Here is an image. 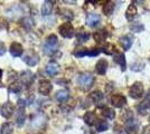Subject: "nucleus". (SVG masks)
Here are the masks:
<instances>
[{
	"mask_svg": "<svg viewBox=\"0 0 150 134\" xmlns=\"http://www.w3.org/2000/svg\"><path fill=\"white\" fill-rule=\"evenodd\" d=\"M95 128L98 132H103V131H106L109 128V124L106 121H99L95 124Z\"/></svg>",
	"mask_w": 150,
	"mask_h": 134,
	"instance_id": "nucleus-22",
	"label": "nucleus"
},
{
	"mask_svg": "<svg viewBox=\"0 0 150 134\" xmlns=\"http://www.w3.org/2000/svg\"><path fill=\"white\" fill-rule=\"evenodd\" d=\"M141 134H150V125L144 126V130H142V132H141Z\"/></svg>",
	"mask_w": 150,
	"mask_h": 134,
	"instance_id": "nucleus-32",
	"label": "nucleus"
},
{
	"mask_svg": "<svg viewBox=\"0 0 150 134\" xmlns=\"http://www.w3.org/2000/svg\"><path fill=\"white\" fill-rule=\"evenodd\" d=\"M130 28H131L133 32H139L140 30H142V29H144V26L140 25V24H132V25L130 26Z\"/></svg>",
	"mask_w": 150,
	"mask_h": 134,
	"instance_id": "nucleus-29",
	"label": "nucleus"
},
{
	"mask_svg": "<svg viewBox=\"0 0 150 134\" xmlns=\"http://www.w3.org/2000/svg\"><path fill=\"white\" fill-rule=\"evenodd\" d=\"M76 38H77V41H79V43H85V41L88 40V38H90V35H88V32H77Z\"/></svg>",
	"mask_w": 150,
	"mask_h": 134,
	"instance_id": "nucleus-24",
	"label": "nucleus"
},
{
	"mask_svg": "<svg viewBox=\"0 0 150 134\" xmlns=\"http://www.w3.org/2000/svg\"><path fill=\"white\" fill-rule=\"evenodd\" d=\"M56 98L57 101L59 102H64L69 98V92L66 89H62V91H58L56 93Z\"/></svg>",
	"mask_w": 150,
	"mask_h": 134,
	"instance_id": "nucleus-21",
	"label": "nucleus"
},
{
	"mask_svg": "<svg viewBox=\"0 0 150 134\" xmlns=\"http://www.w3.org/2000/svg\"><path fill=\"white\" fill-rule=\"evenodd\" d=\"M93 37L98 43H102V41H104L106 39V37H108V32H106L105 30H99V32H96L94 34Z\"/></svg>",
	"mask_w": 150,
	"mask_h": 134,
	"instance_id": "nucleus-20",
	"label": "nucleus"
},
{
	"mask_svg": "<svg viewBox=\"0 0 150 134\" xmlns=\"http://www.w3.org/2000/svg\"><path fill=\"white\" fill-rule=\"evenodd\" d=\"M53 9V2L52 1H45L44 5L42 6V15L43 16H47L52 13Z\"/></svg>",
	"mask_w": 150,
	"mask_h": 134,
	"instance_id": "nucleus-18",
	"label": "nucleus"
},
{
	"mask_svg": "<svg viewBox=\"0 0 150 134\" xmlns=\"http://www.w3.org/2000/svg\"><path fill=\"white\" fill-rule=\"evenodd\" d=\"M74 55L76 56V57H83V56L88 55V49H81V51H75Z\"/></svg>",
	"mask_w": 150,
	"mask_h": 134,
	"instance_id": "nucleus-31",
	"label": "nucleus"
},
{
	"mask_svg": "<svg viewBox=\"0 0 150 134\" xmlns=\"http://www.w3.org/2000/svg\"><path fill=\"white\" fill-rule=\"evenodd\" d=\"M137 109L140 114H147V112L150 109V100H146V101L140 103L137 106Z\"/></svg>",
	"mask_w": 150,
	"mask_h": 134,
	"instance_id": "nucleus-14",
	"label": "nucleus"
},
{
	"mask_svg": "<svg viewBox=\"0 0 150 134\" xmlns=\"http://www.w3.org/2000/svg\"><path fill=\"white\" fill-rule=\"evenodd\" d=\"M1 75H2V72H1V69H0V78H1Z\"/></svg>",
	"mask_w": 150,
	"mask_h": 134,
	"instance_id": "nucleus-34",
	"label": "nucleus"
},
{
	"mask_svg": "<svg viewBox=\"0 0 150 134\" xmlns=\"http://www.w3.org/2000/svg\"><path fill=\"white\" fill-rule=\"evenodd\" d=\"M113 60L117 63L118 65H120V67H121V69L122 70H125V66H127V63H125V57L123 54H115L114 56H113Z\"/></svg>",
	"mask_w": 150,
	"mask_h": 134,
	"instance_id": "nucleus-13",
	"label": "nucleus"
},
{
	"mask_svg": "<svg viewBox=\"0 0 150 134\" xmlns=\"http://www.w3.org/2000/svg\"><path fill=\"white\" fill-rule=\"evenodd\" d=\"M58 32L64 38H72L74 36V27L71 22H64L63 25L59 26Z\"/></svg>",
	"mask_w": 150,
	"mask_h": 134,
	"instance_id": "nucleus-4",
	"label": "nucleus"
},
{
	"mask_svg": "<svg viewBox=\"0 0 150 134\" xmlns=\"http://www.w3.org/2000/svg\"><path fill=\"white\" fill-rule=\"evenodd\" d=\"M114 7H115V5H114L113 1H108V2H105V5L103 6V13H104V15L110 16L113 13V10H114Z\"/></svg>",
	"mask_w": 150,
	"mask_h": 134,
	"instance_id": "nucleus-19",
	"label": "nucleus"
},
{
	"mask_svg": "<svg viewBox=\"0 0 150 134\" xmlns=\"http://www.w3.org/2000/svg\"><path fill=\"white\" fill-rule=\"evenodd\" d=\"M149 119H150V117H149Z\"/></svg>",
	"mask_w": 150,
	"mask_h": 134,
	"instance_id": "nucleus-35",
	"label": "nucleus"
},
{
	"mask_svg": "<svg viewBox=\"0 0 150 134\" xmlns=\"http://www.w3.org/2000/svg\"><path fill=\"white\" fill-rule=\"evenodd\" d=\"M137 13H138L137 7L134 6V5H130V6L128 7L127 11H125V17H127V19L129 20V21H131L137 16Z\"/></svg>",
	"mask_w": 150,
	"mask_h": 134,
	"instance_id": "nucleus-15",
	"label": "nucleus"
},
{
	"mask_svg": "<svg viewBox=\"0 0 150 134\" xmlns=\"http://www.w3.org/2000/svg\"><path fill=\"white\" fill-rule=\"evenodd\" d=\"M125 132L128 134H134L138 132V122L133 119L128 120L125 123Z\"/></svg>",
	"mask_w": 150,
	"mask_h": 134,
	"instance_id": "nucleus-6",
	"label": "nucleus"
},
{
	"mask_svg": "<svg viewBox=\"0 0 150 134\" xmlns=\"http://www.w3.org/2000/svg\"><path fill=\"white\" fill-rule=\"evenodd\" d=\"M106 68H108V62H106L105 59H100L96 63V65H95V70L100 75H104L105 74Z\"/></svg>",
	"mask_w": 150,
	"mask_h": 134,
	"instance_id": "nucleus-12",
	"label": "nucleus"
},
{
	"mask_svg": "<svg viewBox=\"0 0 150 134\" xmlns=\"http://www.w3.org/2000/svg\"><path fill=\"white\" fill-rule=\"evenodd\" d=\"M57 46H58V38H57L56 35H50L47 39H46V43L43 46V51L45 54L47 55H52L54 51H56Z\"/></svg>",
	"mask_w": 150,
	"mask_h": 134,
	"instance_id": "nucleus-1",
	"label": "nucleus"
},
{
	"mask_svg": "<svg viewBox=\"0 0 150 134\" xmlns=\"http://www.w3.org/2000/svg\"><path fill=\"white\" fill-rule=\"evenodd\" d=\"M100 20L101 18L98 13H90L86 17V25L90 26V27H95V26L99 25Z\"/></svg>",
	"mask_w": 150,
	"mask_h": 134,
	"instance_id": "nucleus-8",
	"label": "nucleus"
},
{
	"mask_svg": "<svg viewBox=\"0 0 150 134\" xmlns=\"http://www.w3.org/2000/svg\"><path fill=\"white\" fill-rule=\"evenodd\" d=\"M144 85L140 83V82H136L131 86V88L129 89V95L133 100H139L140 97L144 96Z\"/></svg>",
	"mask_w": 150,
	"mask_h": 134,
	"instance_id": "nucleus-3",
	"label": "nucleus"
},
{
	"mask_svg": "<svg viewBox=\"0 0 150 134\" xmlns=\"http://www.w3.org/2000/svg\"><path fill=\"white\" fill-rule=\"evenodd\" d=\"M4 54H5V46L0 43V56L4 55Z\"/></svg>",
	"mask_w": 150,
	"mask_h": 134,
	"instance_id": "nucleus-33",
	"label": "nucleus"
},
{
	"mask_svg": "<svg viewBox=\"0 0 150 134\" xmlns=\"http://www.w3.org/2000/svg\"><path fill=\"white\" fill-rule=\"evenodd\" d=\"M24 60H25L26 64L29 65V66H35V65L38 63L37 56H26V57L24 58Z\"/></svg>",
	"mask_w": 150,
	"mask_h": 134,
	"instance_id": "nucleus-25",
	"label": "nucleus"
},
{
	"mask_svg": "<svg viewBox=\"0 0 150 134\" xmlns=\"http://www.w3.org/2000/svg\"><path fill=\"white\" fill-rule=\"evenodd\" d=\"M102 115L105 117V119H109V120H112L115 116V113L112 109H109V107H105V109H102Z\"/></svg>",
	"mask_w": 150,
	"mask_h": 134,
	"instance_id": "nucleus-23",
	"label": "nucleus"
},
{
	"mask_svg": "<svg viewBox=\"0 0 150 134\" xmlns=\"http://www.w3.org/2000/svg\"><path fill=\"white\" fill-rule=\"evenodd\" d=\"M77 83L80 85L83 91H88L92 87V85L94 83V77L88 74V73H84V74H81L79 78H77Z\"/></svg>",
	"mask_w": 150,
	"mask_h": 134,
	"instance_id": "nucleus-2",
	"label": "nucleus"
},
{
	"mask_svg": "<svg viewBox=\"0 0 150 134\" xmlns=\"http://www.w3.org/2000/svg\"><path fill=\"white\" fill-rule=\"evenodd\" d=\"M1 134H13V125L10 123H5L1 126Z\"/></svg>",
	"mask_w": 150,
	"mask_h": 134,
	"instance_id": "nucleus-26",
	"label": "nucleus"
},
{
	"mask_svg": "<svg viewBox=\"0 0 150 134\" xmlns=\"http://www.w3.org/2000/svg\"><path fill=\"white\" fill-rule=\"evenodd\" d=\"M91 98L93 100L94 102H99V101H101L103 98V94L101 92H99V91H96V92H94V93L91 94Z\"/></svg>",
	"mask_w": 150,
	"mask_h": 134,
	"instance_id": "nucleus-27",
	"label": "nucleus"
},
{
	"mask_svg": "<svg viewBox=\"0 0 150 134\" xmlns=\"http://www.w3.org/2000/svg\"><path fill=\"white\" fill-rule=\"evenodd\" d=\"M120 43H121V45L123 46V48H125V51H128L132 45V37L131 36H129V35L123 36V37L120 38Z\"/></svg>",
	"mask_w": 150,
	"mask_h": 134,
	"instance_id": "nucleus-16",
	"label": "nucleus"
},
{
	"mask_svg": "<svg viewBox=\"0 0 150 134\" xmlns=\"http://www.w3.org/2000/svg\"><path fill=\"white\" fill-rule=\"evenodd\" d=\"M45 72H46L50 76H54V75H56L57 73L59 72V66H58V64L55 63V62H52V63H50V64L46 66Z\"/></svg>",
	"mask_w": 150,
	"mask_h": 134,
	"instance_id": "nucleus-10",
	"label": "nucleus"
},
{
	"mask_svg": "<svg viewBox=\"0 0 150 134\" xmlns=\"http://www.w3.org/2000/svg\"><path fill=\"white\" fill-rule=\"evenodd\" d=\"M100 54V51L96 48H92V49H88V56L93 57V56H98Z\"/></svg>",
	"mask_w": 150,
	"mask_h": 134,
	"instance_id": "nucleus-30",
	"label": "nucleus"
},
{
	"mask_svg": "<svg viewBox=\"0 0 150 134\" xmlns=\"http://www.w3.org/2000/svg\"><path fill=\"white\" fill-rule=\"evenodd\" d=\"M53 88V86H52V84L48 82V81H42L40 83H39V86H38V91H39V93L40 94H43V95H47L48 93H50V91Z\"/></svg>",
	"mask_w": 150,
	"mask_h": 134,
	"instance_id": "nucleus-7",
	"label": "nucleus"
},
{
	"mask_svg": "<svg viewBox=\"0 0 150 134\" xmlns=\"http://www.w3.org/2000/svg\"><path fill=\"white\" fill-rule=\"evenodd\" d=\"M23 46L18 43H13L10 46V54L13 55V57H19L23 54Z\"/></svg>",
	"mask_w": 150,
	"mask_h": 134,
	"instance_id": "nucleus-11",
	"label": "nucleus"
},
{
	"mask_svg": "<svg viewBox=\"0 0 150 134\" xmlns=\"http://www.w3.org/2000/svg\"><path fill=\"white\" fill-rule=\"evenodd\" d=\"M84 122L88 124V125H93L95 121H96V116L93 112H86L85 115H84Z\"/></svg>",
	"mask_w": 150,
	"mask_h": 134,
	"instance_id": "nucleus-17",
	"label": "nucleus"
},
{
	"mask_svg": "<svg viewBox=\"0 0 150 134\" xmlns=\"http://www.w3.org/2000/svg\"><path fill=\"white\" fill-rule=\"evenodd\" d=\"M13 111H15V107H13V104L10 102H7L4 104V106H2V112H1V113L4 115V117L9 119V117L13 114Z\"/></svg>",
	"mask_w": 150,
	"mask_h": 134,
	"instance_id": "nucleus-9",
	"label": "nucleus"
},
{
	"mask_svg": "<svg viewBox=\"0 0 150 134\" xmlns=\"http://www.w3.org/2000/svg\"><path fill=\"white\" fill-rule=\"evenodd\" d=\"M113 45H111V44H106L105 45V47H103V49L102 51L105 53L106 55H112L113 54Z\"/></svg>",
	"mask_w": 150,
	"mask_h": 134,
	"instance_id": "nucleus-28",
	"label": "nucleus"
},
{
	"mask_svg": "<svg viewBox=\"0 0 150 134\" xmlns=\"http://www.w3.org/2000/svg\"><path fill=\"white\" fill-rule=\"evenodd\" d=\"M111 103H112V105L114 107H123L125 104H127V100H125V97L123 95H119V94H117V95H113L111 97Z\"/></svg>",
	"mask_w": 150,
	"mask_h": 134,
	"instance_id": "nucleus-5",
	"label": "nucleus"
}]
</instances>
